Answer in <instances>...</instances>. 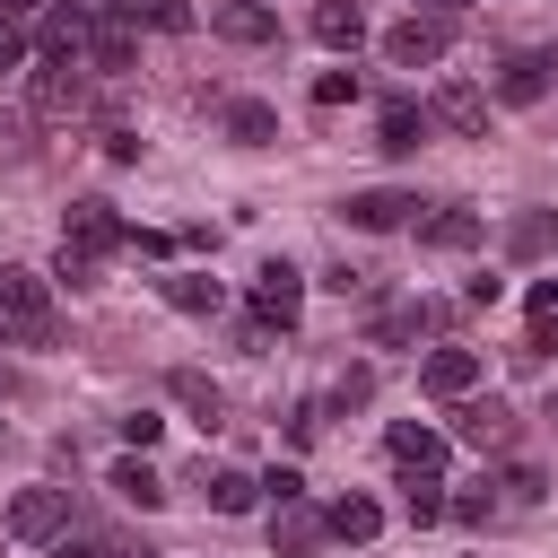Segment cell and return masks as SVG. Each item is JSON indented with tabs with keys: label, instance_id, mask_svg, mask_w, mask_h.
I'll return each instance as SVG.
<instances>
[{
	"label": "cell",
	"instance_id": "obj_1",
	"mask_svg": "<svg viewBox=\"0 0 558 558\" xmlns=\"http://www.w3.org/2000/svg\"><path fill=\"white\" fill-rule=\"evenodd\" d=\"M61 331V305H52V279H35V270H17V262H0V340H17V349H44Z\"/></svg>",
	"mask_w": 558,
	"mask_h": 558
},
{
	"label": "cell",
	"instance_id": "obj_2",
	"mask_svg": "<svg viewBox=\"0 0 558 558\" xmlns=\"http://www.w3.org/2000/svg\"><path fill=\"white\" fill-rule=\"evenodd\" d=\"M453 52V17H427V9H410L392 35H384V61L392 70H427V61H445Z\"/></svg>",
	"mask_w": 558,
	"mask_h": 558
},
{
	"label": "cell",
	"instance_id": "obj_3",
	"mask_svg": "<svg viewBox=\"0 0 558 558\" xmlns=\"http://www.w3.org/2000/svg\"><path fill=\"white\" fill-rule=\"evenodd\" d=\"M296 314H305V270L296 262H262L253 270V323L262 331H288Z\"/></svg>",
	"mask_w": 558,
	"mask_h": 558
},
{
	"label": "cell",
	"instance_id": "obj_4",
	"mask_svg": "<svg viewBox=\"0 0 558 558\" xmlns=\"http://www.w3.org/2000/svg\"><path fill=\"white\" fill-rule=\"evenodd\" d=\"M26 105H35V122H70V113H87V78H78V61H35Z\"/></svg>",
	"mask_w": 558,
	"mask_h": 558
},
{
	"label": "cell",
	"instance_id": "obj_5",
	"mask_svg": "<svg viewBox=\"0 0 558 558\" xmlns=\"http://www.w3.org/2000/svg\"><path fill=\"white\" fill-rule=\"evenodd\" d=\"M61 244H78V253H122L131 244V227L113 218V201H70V218H61Z\"/></svg>",
	"mask_w": 558,
	"mask_h": 558
},
{
	"label": "cell",
	"instance_id": "obj_6",
	"mask_svg": "<svg viewBox=\"0 0 558 558\" xmlns=\"http://www.w3.org/2000/svg\"><path fill=\"white\" fill-rule=\"evenodd\" d=\"M87 35H96V17H87L78 0H61V9L35 17V52H44V61H87Z\"/></svg>",
	"mask_w": 558,
	"mask_h": 558
},
{
	"label": "cell",
	"instance_id": "obj_7",
	"mask_svg": "<svg viewBox=\"0 0 558 558\" xmlns=\"http://www.w3.org/2000/svg\"><path fill=\"white\" fill-rule=\"evenodd\" d=\"M340 209H349V227H366V235H392V227H410V218H418V192H392V183H375V192H349Z\"/></svg>",
	"mask_w": 558,
	"mask_h": 558
},
{
	"label": "cell",
	"instance_id": "obj_8",
	"mask_svg": "<svg viewBox=\"0 0 558 558\" xmlns=\"http://www.w3.org/2000/svg\"><path fill=\"white\" fill-rule=\"evenodd\" d=\"M61 523H70V488H17L9 497V532L17 541H52Z\"/></svg>",
	"mask_w": 558,
	"mask_h": 558
},
{
	"label": "cell",
	"instance_id": "obj_9",
	"mask_svg": "<svg viewBox=\"0 0 558 558\" xmlns=\"http://www.w3.org/2000/svg\"><path fill=\"white\" fill-rule=\"evenodd\" d=\"M453 436H462V445H480V453H497V445H514V410H506V401H471V392H462V401H453Z\"/></svg>",
	"mask_w": 558,
	"mask_h": 558
},
{
	"label": "cell",
	"instance_id": "obj_10",
	"mask_svg": "<svg viewBox=\"0 0 558 558\" xmlns=\"http://www.w3.org/2000/svg\"><path fill=\"white\" fill-rule=\"evenodd\" d=\"M427 113H436V122H445V131H462V140H488V96H480V87H471V78H445V87H436V105H427Z\"/></svg>",
	"mask_w": 558,
	"mask_h": 558
},
{
	"label": "cell",
	"instance_id": "obj_11",
	"mask_svg": "<svg viewBox=\"0 0 558 558\" xmlns=\"http://www.w3.org/2000/svg\"><path fill=\"white\" fill-rule=\"evenodd\" d=\"M418 384H427L436 401H462V392H480V349H427Z\"/></svg>",
	"mask_w": 558,
	"mask_h": 558
},
{
	"label": "cell",
	"instance_id": "obj_12",
	"mask_svg": "<svg viewBox=\"0 0 558 558\" xmlns=\"http://www.w3.org/2000/svg\"><path fill=\"white\" fill-rule=\"evenodd\" d=\"M87 61H96V70H113V78H122V70H140V26L105 9V17H96V35H87Z\"/></svg>",
	"mask_w": 558,
	"mask_h": 558
},
{
	"label": "cell",
	"instance_id": "obj_13",
	"mask_svg": "<svg viewBox=\"0 0 558 558\" xmlns=\"http://www.w3.org/2000/svg\"><path fill=\"white\" fill-rule=\"evenodd\" d=\"M384 445H392V462H401V471H445V436H436L427 418H392V427H384Z\"/></svg>",
	"mask_w": 558,
	"mask_h": 558
},
{
	"label": "cell",
	"instance_id": "obj_14",
	"mask_svg": "<svg viewBox=\"0 0 558 558\" xmlns=\"http://www.w3.org/2000/svg\"><path fill=\"white\" fill-rule=\"evenodd\" d=\"M323 532H331V514H314L305 497H279V506H270V541H279L288 558H305V549H314Z\"/></svg>",
	"mask_w": 558,
	"mask_h": 558
},
{
	"label": "cell",
	"instance_id": "obj_15",
	"mask_svg": "<svg viewBox=\"0 0 558 558\" xmlns=\"http://www.w3.org/2000/svg\"><path fill=\"white\" fill-rule=\"evenodd\" d=\"M209 26H218L227 44H270V35H279L270 0H227V9H209Z\"/></svg>",
	"mask_w": 558,
	"mask_h": 558
},
{
	"label": "cell",
	"instance_id": "obj_16",
	"mask_svg": "<svg viewBox=\"0 0 558 558\" xmlns=\"http://www.w3.org/2000/svg\"><path fill=\"white\" fill-rule=\"evenodd\" d=\"M105 488H113L122 506H140V514H157V506H166V480H157V471H148L140 453H122V462L105 471Z\"/></svg>",
	"mask_w": 558,
	"mask_h": 558
},
{
	"label": "cell",
	"instance_id": "obj_17",
	"mask_svg": "<svg viewBox=\"0 0 558 558\" xmlns=\"http://www.w3.org/2000/svg\"><path fill=\"white\" fill-rule=\"evenodd\" d=\"M401 514H410V532H427V523H445V514H453V497H445V480H436V471H401Z\"/></svg>",
	"mask_w": 558,
	"mask_h": 558
},
{
	"label": "cell",
	"instance_id": "obj_18",
	"mask_svg": "<svg viewBox=\"0 0 558 558\" xmlns=\"http://www.w3.org/2000/svg\"><path fill=\"white\" fill-rule=\"evenodd\" d=\"M314 44L357 52V44H366V9H357V0H314Z\"/></svg>",
	"mask_w": 558,
	"mask_h": 558
},
{
	"label": "cell",
	"instance_id": "obj_19",
	"mask_svg": "<svg viewBox=\"0 0 558 558\" xmlns=\"http://www.w3.org/2000/svg\"><path fill=\"white\" fill-rule=\"evenodd\" d=\"M532 96H549V61H541V52L497 61V105H532Z\"/></svg>",
	"mask_w": 558,
	"mask_h": 558
},
{
	"label": "cell",
	"instance_id": "obj_20",
	"mask_svg": "<svg viewBox=\"0 0 558 558\" xmlns=\"http://www.w3.org/2000/svg\"><path fill=\"white\" fill-rule=\"evenodd\" d=\"M427 122H436V113H418L410 96H392V105H384V122H375V148H392V157H410V148L427 140Z\"/></svg>",
	"mask_w": 558,
	"mask_h": 558
},
{
	"label": "cell",
	"instance_id": "obj_21",
	"mask_svg": "<svg viewBox=\"0 0 558 558\" xmlns=\"http://www.w3.org/2000/svg\"><path fill=\"white\" fill-rule=\"evenodd\" d=\"M418 244H436V253H471V244H480V218H471V209H427V218H418Z\"/></svg>",
	"mask_w": 558,
	"mask_h": 558
},
{
	"label": "cell",
	"instance_id": "obj_22",
	"mask_svg": "<svg viewBox=\"0 0 558 558\" xmlns=\"http://www.w3.org/2000/svg\"><path fill=\"white\" fill-rule=\"evenodd\" d=\"M157 288H166V305H174V314H218V305H227L209 270H166Z\"/></svg>",
	"mask_w": 558,
	"mask_h": 558
},
{
	"label": "cell",
	"instance_id": "obj_23",
	"mask_svg": "<svg viewBox=\"0 0 558 558\" xmlns=\"http://www.w3.org/2000/svg\"><path fill=\"white\" fill-rule=\"evenodd\" d=\"M506 253H514V262H541V253H558V209H523V218L506 227Z\"/></svg>",
	"mask_w": 558,
	"mask_h": 558
},
{
	"label": "cell",
	"instance_id": "obj_24",
	"mask_svg": "<svg viewBox=\"0 0 558 558\" xmlns=\"http://www.w3.org/2000/svg\"><path fill=\"white\" fill-rule=\"evenodd\" d=\"M105 9L131 26H157V35H192V0H105Z\"/></svg>",
	"mask_w": 558,
	"mask_h": 558
},
{
	"label": "cell",
	"instance_id": "obj_25",
	"mask_svg": "<svg viewBox=\"0 0 558 558\" xmlns=\"http://www.w3.org/2000/svg\"><path fill=\"white\" fill-rule=\"evenodd\" d=\"M227 140H235V148H270V140H279V113L253 105V96H235V105H227Z\"/></svg>",
	"mask_w": 558,
	"mask_h": 558
},
{
	"label": "cell",
	"instance_id": "obj_26",
	"mask_svg": "<svg viewBox=\"0 0 558 558\" xmlns=\"http://www.w3.org/2000/svg\"><path fill=\"white\" fill-rule=\"evenodd\" d=\"M201 497H209L218 514H253V497H262V480H244V471H209V462H201Z\"/></svg>",
	"mask_w": 558,
	"mask_h": 558
},
{
	"label": "cell",
	"instance_id": "obj_27",
	"mask_svg": "<svg viewBox=\"0 0 558 558\" xmlns=\"http://www.w3.org/2000/svg\"><path fill=\"white\" fill-rule=\"evenodd\" d=\"M375 532H384V506L375 497H357V488L331 497V541H375Z\"/></svg>",
	"mask_w": 558,
	"mask_h": 558
},
{
	"label": "cell",
	"instance_id": "obj_28",
	"mask_svg": "<svg viewBox=\"0 0 558 558\" xmlns=\"http://www.w3.org/2000/svg\"><path fill=\"white\" fill-rule=\"evenodd\" d=\"M174 401H183L201 427H218V418H227V401H218V384H209L201 366H174Z\"/></svg>",
	"mask_w": 558,
	"mask_h": 558
},
{
	"label": "cell",
	"instance_id": "obj_29",
	"mask_svg": "<svg viewBox=\"0 0 558 558\" xmlns=\"http://www.w3.org/2000/svg\"><path fill=\"white\" fill-rule=\"evenodd\" d=\"M418 323H427V305H384V314H375V349H392V340H418Z\"/></svg>",
	"mask_w": 558,
	"mask_h": 558
},
{
	"label": "cell",
	"instance_id": "obj_30",
	"mask_svg": "<svg viewBox=\"0 0 558 558\" xmlns=\"http://www.w3.org/2000/svg\"><path fill=\"white\" fill-rule=\"evenodd\" d=\"M26 61H35V35H26V17L0 9V70H26Z\"/></svg>",
	"mask_w": 558,
	"mask_h": 558
},
{
	"label": "cell",
	"instance_id": "obj_31",
	"mask_svg": "<svg viewBox=\"0 0 558 558\" xmlns=\"http://www.w3.org/2000/svg\"><path fill=\"white\" fill-rule=\"evenodd\" d=\"M96 270H105V262H96V253H78V244H61V253H52V279H70V288H96Z\"/></svg>",
	"mask_w": 558,
	"mask_h": 558
},
{
	"label": "cell",
	"instance_id": "obj_32",
	"mask_svg": "<svg viewBox=\"0 0 558 558\" xmlns=\"http://www.w3.org/2000/svg\"><path fill=\"white\" fill-rule=\"evenodd\" d=\"M366 401H375V375H366V366H349V375L331 384V410H366Z\"/></svg>",
	"mask_w": 558,
	"mask_h": 558
},
{
	"label": "cell",
	"instance_id": "obj_33",
	"mask_svg": "<svg viewBox=\"0 0 558 558\" xmlns=\"http://www.w3.org/2000/svg\"><path fill=\"white\" fill-rule=\"evenodd\" d=\"M349 96H357V70H323V78H314V105H323V113L349 105Z\"/></svg>",
	"mask_w": 558,
	"mask_h": 558
},
{
	"label": "cell",
	"instance_id": "obj_34",
	"mask_svg": "<svg viewBox=\"0 0 558 558\" xmlns=\"http://www.w3.org/2000/svg\"><path fill=\"white\" fill-rule=\"evenodd\" d=\"M157 436H166V418H157V410H131V418H122V445H140V453H148Z\"/></svg>",
	"mask_w": 558,
	"mask_h": 558
},
{
	"label": "cell",
	"instance_id": "obj_35",
	"mask_svg": "<svg viewBox=\"0 0 558 558\" xmlns=\"http://www.w3.org/2000/svg\"><path fill=\"white\" fill-rule=\"evenodd\" d=\"M288 436L314 445V436H323V401H296V410H288Z\"/></svg>",
	"mask_w": 558,
	"mask_h": 558
},
{
	"label": "cell",
	"instance_id": "obj_36",
	"mask_svg": "<svg viewBox=\"0 0 558 558\" xmlns=\"http://www.w3.org/2000/svg\"><path fill=\"white\" fill-rule=\"evenodd\" d=\"M105 157H113V166H131V157H140V131H122V122H113V131H105Z\"/></svg>",
	"mask_w": 558,
	"mask_h": 558
},
{
	"label": "cell",
	"instance_id": "obj_37",
	"mask_svg": "<svg viewBox=\"0 0 558 558\" xmlns=\"http://www.w3.org/2000/svg\"><path fill=\"white\" fill-rule=\"evenodd\" d=\"M506 497H523V506H532V497H541V471H532V462H514V471H506Z\"/></svg>",
	"mask_w": 558,
	"mask_h": 558
},
{
	"label": "cell",
	"instance_id": "obj_38",
	"mask_svg": "<svg viewBox=\"0 0 558 558\" xmlns=\"http://www.w3.org/2000/svg\"><path fill=\"white\" fill-rule=\"evenodd\" d=\"M532 314H558V279H541V288H532Z\"/></svg>",
	"mask_w": 558,
	"mask_h": 558
},
{
	"label": "cell",
	"instance_id": "obj_39",
	"mask_svg": "<svg viewBox=\"0 0 558 558\" xmlns=\"http://www.w3.org/2000/svg\"><path fill=\"white\" fill-rule=\"evenodd\" d=\"M52 558H105V549H96V541H61Z\"/></svg>",
	"mask_w": 558,
	"mask_h": 558
},
{
	"label": "cell",
	"instance_id": "obj_40",
	"mask_svg": "<svg viewBox=\"0 0 558 558\" xmlns=\"http://www.w3.org/2000/svg\"><path fill=\"white\" fill-rule=\"evenodd\" d=\"M410 9H427V17H453V9H471V0H410Z\"/></svg>",
	"mask_w": 558,
	"mask_h": 558
},
{
	"label": "cell",
	"instance_id": "obj_41",
	"mask_svg": "<svg viewBox=\"0 0 558 558\" xmlns=\"http://www.w3.org/2000/svg\"><path fill=\"white\" fill-rule=\"evenodd\" d=\"M0 9H9V17H17V9H35V0H0Z\"/></svg>",
	"mask_w": 558,
	"mask_h": 558
},
{
	"label": "cell",
	"instance_id": "obj_42",
	"mask_svg": "<svg viewBox=\"0 0 558 558\" xmlns=\"http://www.w3.org/2000/svg\"><path fill=\"white\" fill-rule=\"evenodd\" d=\"M0 392H9V366H0Z\"/></svg>",
	"mask_w": 558,
	"mask_h": 558
}]
</instances>
